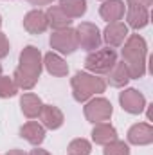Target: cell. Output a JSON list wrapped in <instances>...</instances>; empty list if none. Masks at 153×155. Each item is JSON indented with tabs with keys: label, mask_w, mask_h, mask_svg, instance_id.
<instances>
[{
	"label": "cell",
	"mask_w": 153,
	"mask_h": 155,
	"mask_svg": "<svg viewBox=\"0 0 153 155\" xmlns=\"http://www.w3.org/2000/svg\"><path fill=\"white\" fill-rule=\"evenodd\" d=\"M43 69V60H41V52L36 47L27 45L22 52H20V61L18 67L13 74V81L18 88L24 90H31L40 79Z\"/></svg>",
	"instance_id": "6da1fadb"
},
{
	"label": "cell",
	"mask_w": 153,
	"mask_h": 155,
	"mask_svg": "<svg viewBox=\"0 0 153 155\" xmlns=\"http://www.w3.org/2000/svg\"><path fill=\"white\" fill-rule=\"evenodd\" d=\"M122 61L128 67L130 79H139L146 74V60H148V45L146 40L139 35L128 36L122 43Z\"/></svg>",
	"instance_id": "7a4b0ae2"
},
{
	"label": "cell",
	"mask_w": 153,
	"mask_h": 155,
	"mask_svg": "<svg viewBox=\"0 0 153 155\" xmlns=\"http://www.w3.org/2000/svg\"><path fill=\"white\" fill-rule=\"evenodd\" d=\"M72 87V96L77 103L88 101L96 94H103L106 90V81L103 78H97L90 72H77L70 81Z\"/></svg>",
	"instance_id": "3957f363"
},
{
	"label": "cell",
	"mask_w": 153,
	"mask_h": 155,
	"mask_svg": "<svg viewBox=\"0 0 153 155\" xmlns=\"http://www.w3.org/2000/svg\"><path fill=\"white\" fill-rule=\"evenodd\" d=\"M117 61V52L112 47H105V49H97L92 51L86 58H85V69L88 72L94 74H106Z\"/></svg>",
	"instance_id": "277c9868"
},
{
	"label": "cell",
	"mask_w": 153,
	"mask_h": 155,
	"mask_svg": "<svg viewBox=\"0 0 153 155\" xmlns=\"http://www.w3.org/2000/svg\"><path fill=\"white\" fill-rule=\"evenodd\" d=\"M114 114L112 103L105 97H94L85 105V117L86 121L97 124V123H106Z\"/></svg>",
	"instance_id": "5b68a950"
},
{
	"label": "cell",
	"mask_w": 153,
	"mask_h": 155,
	"mask_svg": "<svg viewBox=\"0 0 153 155\" xmlns=\"http://www.w3.org/2000/svg\"><path fill=\"white\" fill-rule=\"evenodd\" d=\"M50 47L54 51H58L60 54H72L77 47V35L76 29L67 27V29H60L54 31L50 35Z\"/></svg>",
	"instance_id": "8992f818"
},
{
	"label": "cell",
	"mask_w": 153,
	"mask_h": 155,
	"mask_svg": "<svg viewBox=\"0 0 153 155\" xmlns=\"http://www.w3.org/2000/svg\"><path fill=\"white\" fill-rule=\"evenodd\" d=\"M76 35H77V45L85 51H96L101 45V33L97 29V25L90 24V22H83L76 27Z\"/></svg>",
	"instance_id": "52a82bcc"
},
{
	"label": "cell",
	"mask_w": 153,
	"mask_h": 155,
	"mask_svg": "<svg viewBox=\"0 0 153 155\" xmlns=\"http://www.w3.org/2000/svg\"><path fill=\"white\" fill-rule=\"evenodd\" d=\"M119 103L128 114H141L146 108V97L137 88H126L119 94Z\"/></svg>",
	"instance_id": "ba28073f"
},
{
	"label": "cell",
	"mask_w": 153,
	"mask_h": 155,
	"mask_svg": "<svg viewBox=\"0 0 153 155\" xmlns=\"http://www.w3.org/2000/svg\"><path fill=\"white\" fill-rule=\"evenodd\" d=\"M128 38V25L122 22H112L106 25L105 33H103V40L106 41L108 47H121Z\"/></svg>",
	"instance_id": "9c48e42d"
},
{
	"label": "cell",
	"mask_w": 153,
	"mask_h": 155,
	"mask_svg": "<svg viewBox=\"0 0 153 155\" xmlns=\"http://www.w3.org/2000/svg\"><path fill=\"white\" fill-rule=\"evenodd\" d=\"M49 27V22H47V15L45 11H40V9H33L25 15L24 18V29L29 33V35H41L45 33Z\"/></svg>",
	"instance_id": "30bf717a"
},
{
	"label": "cell",
	"mask_w": 153,
	"mask_h": 155,
	"mask_svg": "<svg viewBox=\"0 0 153 155\" xmlns=\"http://www.w3.org/2000/svg\"><path fill=\"white\" fill-rule=\"evenodd\" d=\"M128 141L135 146H146L153 143V126L150 123H137L128 130Z\"/></svg>",
	"instance_id": "8fae6325"
},
{
	"label": "cell",
	"mask_w": 153,
	"mask_h": 155,
	"mask_svg": "<svg viewBox=\"0 0 153 155\" xmlns=\"http://www.w3.org/2000/svg\"><path fill=\"white\" fill-rule=\"evenodd\" d=\"M38 117L41 119V126L49 128V130H58L63 124V121H65L63 112L58 107H54V105H43Z\"/></svg>",
	"instance_id": "7c38bea8"
},
{
	"label": "cell",
	"mask_w": 153,
	"mask_h": 155,
	"mask_svg": "<svg viewBox=\"0 0 153 155\" xmlns=\"http://www.w3.org/2000/svg\"><path fill=\"white\" fill-rule=\"evenodd\" d=\"M124 11H126V5L122 0H105L103 5L99 7V15L103 20H106L108 24L112 22H119L122 16H124Z\"/></svg>",
	"instance_id": "4fadbf2b"
},
{
	"label": "cell",
	"mask_w": 153,
	"mask_h": 155,
	"mask_svg": "<svg viewBox=\"0 0 153 155\" xmlns=\"http://www.w3.org/2000/svg\"><path fill=\"white\" fill-rule=\"evenodd\" d=\"M20 137L25 139L33 146H40L45 139V128L36 121H29L20 128Z\"/></svg>",
	"instance_id": "5bb4252c"
},
{
	"label": "cell",
	"mask_w": 153,
	"mask_h": 155,
	"mask_svg": "<svg viewBox=\"0 0 153 155\" xmlns=\"http://www.w3.org/2000/svg\"><path fill=\"white\" fill-rule=\"evenodd\" d=\"M43 65H45V69H47L49 74H52V76H56V78H63L69 74L67 61L60 54H56V52H47L43 56Z\"/></svg>",
	"instance_id": "9a60e30c"
},
{
	"label": "cell",
	"mask_w": 153,
	"mask_h": 155,
	"mask_svg": "<svg viewBox=\"0 0 153 155\" xmlns=\"http://www.w3.org/2000/svg\"><path fill=\"white\" fill-rule=\"evenodd\" d=\"M126 22H128V25L132 27V29H142V27H146L148 25V22H150V13H148V9H144V7H139V5H128V9H126Z\"/></svg>",
	"instance_id": "2e32d148"
},
{
	"label": "cell",
	"mask_w": 153,
	"mask_h": 155,
	"mask_svg": "<svg viewBox=\"0 0 153 155\" xmlns=\"http://www.w3.org/2000/svg\"><path fill=\"white\" fill-rule=\"evenodd\" d=\"M45 15H47L49 25H50L52 29H56V31L67 29V27H70V24H72V18H69V16L63 13V9H61L60 5H50V7L45 11Z\"/></svg>",
	"instance_id": "e0dca14e"
},
{
	"label": "cell",
	"mask_w": 153,
	"mask_h": 155,
	"mask_svg": "<svg viewBox=\"0 0 153 155\" xmlns=\"http://www.w3.org/2000/svg\"><path fill=\"white\" fill-rule=\"evenodd\" d=\"M41 107H43V103H41V99H40L36 94L27 92V94H24L20 97V108H22L24 116L29 117V119L38 117L40 112H41Z\"/></svg>",
	"instance_id": "ac0fdd59"
},
{
	"label": "cell",
	"mask_w": 153,
	"mask_h": 155,
	"mask_svg": "<svg viewBox=\"0 0 153 155\" xmlns=\"http://www.w3.org/2000/svg\"><path fill=\"white\" fill-rule=\"evenodd\" d=\"M92 139H94L96 144L105 146V144H108V143L117 139V130L108 123H97L94 126V130H92Z\"/></svg>",
	"instance_id": "d6986e66"
},
{
	"label": "cell",
	"mask_w": 153,
	"mask_h": 155,
	"mask_svg": "<svg viewBox=\"0 0 153 155\" xmlns=\"http://www.w3.org/2000/svg\"><path fill=\"white\" fill-rule=\"evenodd\" d=\"M106 74H108V83L117 88L124 87L130 81V72H128V67L124 65V61H115V65Z\"/></svg>",
	"instance_id": "ffe728a7"
},
{
	"label": "cell",
	"mask_w": 153,
	"mask_h": 155,
	"mask_svg": "<svg viewBox=\"0 0 153 155\" xmlns=\"http://www.w3.org/2000/svg\"><path fill=\"white\" fill-rule=\"evenodd\" d=\"M60 7L69 18H81L86 13V0H60Z\"/></svg>",
	"instance_id": "44dd1931"
},
{
	"label": "cell",
	"mask_w": 153,
	"mask_h": 155,
	"mask_svg": "<svg viewBox=\"0 0 153 155\" xmlns=\"http://www.w3.org/2000/svg\"><path fill=\"white\" fill-rule=\"evenodd\" d=\"M67 152H69V155H90V152H92V144H90L86 139L79 137V139L70 141Z\"/></svg>",
	"instance_id": "7402d4cb"
},
{
	"label": "cell",
	"mask_w": 153,
	"mask_h": 155,
	"mask_svg": "<svg viewBox=\"0 0 153 155\" xmlns=\"http://www.w3.org/2000/svg\"><path fill=\"white\" fill-rule=\"evenodd\" d=\"M16 92H18V87L15 85L13 78L0 76V97H2V99L13 97V96H16Z\"/></svg>",
	"instance_id": "603a6c76"
},
{
	"label": "cell",
	"mask_w": 153,
	"mask_h": 155,
	"mask_svg": "<svg viewBox=\"0 0 153 155\" xmlns=\"http://www.w3.org/2000/svg\"><path fill=\"white\" fill-rule=\"evenodd\" d=\"M103 153L105 155H130V148H128V144H126L124 141L115 139V141H112V143L105 144Z\"/></svg>",
	"instance_id": "cb8c5ba5"
},
{
	"label": "cell",
	"mask_w": 153,
	"mask_h": 155,
	"mask_svg": "<svg viewBox=\"0 0 153 155\" xmlns=\"http://www.w3.org/2000/svg\"><path fill=\"white\" fill-rule=\"evenodd\" d=\"M9 49H11V47H9V40L5 38V35L0 31V60L9 54Z\"/></svg>",
	"instance_id": "d4e9b609"
},
{
	"label": "cell",
	"mask_w": 153,
	"mask_h": 155,
	"mask_svg": "<svg viewBox=\"0 0 153 155\" xmlns=\"http://www.w3.org/2000/svg\"><path fill=\"white\" fill-rule=\"evenodd\" d=\"M128 5H139V7H144V9H150V5L153 4V0H126Z\"/></svg>",
	"instance_id": "484cf974"
},
{
	"label": "cell",
	"mask_w": 153,
	"mask_h": 155,
	"mask_svg": "<svg viewBox=\"0 0 153 155\" xmlns=\"http://www.w3.org/2000/svg\"><path fill=\"white\" fill-rule=\"evenodd\" d=\"M27 2H31L33 5H47V4H52L54 0H27Z\"/></svg>",
	"instance_id": "4316f807"
},
{
	"label": "cell",
	"mask_w": 153,
	"mask_h": 155,
	"mask_svg": "<svg viewBox=\"0 0 153 155\" xmlns=\"http://www.w3.org/2000/svg\"><path fill=\"white\" fill-rule=\"evenodd\" d=\"M29 155H50L47 150H41V148H36V150H31Z\"/></svg>",
	"instance_id": "83f0119b"
},
{
	"label": "cell",
	"mask_w": 153,
	"mask_h": 155,
	"mask_svg": "<svg viewBox=\"0 0 153 155\" xmlns=\"http://www.w3.org/2000/svg\"><path fill=\"white\" fill-rule=\"evenodd\" d=\"M5 155H27V153H25L24 150H18V148H13V150H9V152H7Z\"/></svg>",
	"instance_id": "f1b7e54d"
},
{
	"label": "cell",
	"mask_w": 153,
	"mask_h": 155,
	"mask_svg": "<svg viewBox=\"0 0 153 155\" xmlns=\"http://www.w3.org/2000/svg\"><path fill=\"white\" fill-rule=\"evenodd\" d=\"M0 76H2V65H0Z\"/></svg>",
	"instance_id": "f546056e"
},
{
	"label": "cell",
	"mask_w": 153,
	"mask_h": 155,
	"mask_svg": "<svg viewBox=\"0 0 153 155\" xmlns=\"http://www.w3.org/2000/svg\"><path fill=\"white\" fill-rule=\"evenodd\" d=\"M0 25H2V16H0Z\"/></svg>",
	"instance_id": "4dcf8cb0"
}]
</instances>
